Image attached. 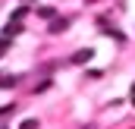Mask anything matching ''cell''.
<instances>
[{"mask_svg": "<svg viewBox=\"0 0 135 129\" xmlns=\"http://www.w3.org/2000/svg\"><path fill=\"white\" fill-rule=\"evenodd\" d=\"M22 3H28V0H22Z\"/></svg>", "mask_w": 135, "mask_h": 129, "instance_id": "obj_13", "label": "cell"}, {"mask_svg": "<svg viewBox=\"0 0 135 129\" xmlns=\"http://www.w3.org/2000/svg\"><path fill=\"white\" fill-rule=\"evenodd\" d=\"M50 85H54V82H50V79H41V82H38V85H35V95H41V91H47V88H50Z\"/></svg>", "mask_w": 135, "mask_h": 129, "instance_id": "obj_8", "label": "cell"}, {"mask_svg": "<svg viewBox=\"0 0 135 129\" xmlns=\"http://www.w3.org/2000/svg\"><path fill=\"white\" fill-rule=\"evenodd\" d=\"M9 113H16V104H6V107H0V117H9Z\"/></svg>", "mask_w": 135, "mask_h": 129, "instance_id": "obj_11", "label": "cell"}, {"mask_svg": "<svg viewBox=\"0 0 135 129\" xmlns=\"http://www.w3.org/2000/svg\"><path fill=\"white\" fill-rule=\"evenodd\" d=\"M19 129H38V120H22Z\"/></svg>", "mask_w": 135, "mask_h": 129, "instance_id": "obj_10", "label": "cell"}, {"mask_svg": "<svg viewBox=\"0 0 135 129\" xmlns=\"http://www.w3.org/2000/svg\"><path fill=\"white\" fill-rule=\"evenodd\" d=\"M0 129H3V126H0Z\"/></svg>", "mask_w": 135, "mask_h": 129, "instance_id": "obj_14", "label": "cell"}, {"mask_svg": "<svg viewBox=\"0 0 135 129\" xmlns=\"http://www.w3.org/2000/svg\"><path fill=\"white\" fill-rule=\"evenodd\" d=\"M129 101H132V104H135V85H132V95H129Z\"/></svg>", "mask_w": 135, "mask_h": 129, "instance_id": "obj_12", "label": "cell"}, {"mask_svg": "<svg viewBox=\"0 0 135 129\" xmlns=\"http://www.w3.org/2000/svg\"><path fill=\"white\" fill-rule=\"evenodd\" d=\"M9 47H13V38H3V35H0V57H3Z\"/></svg>", "mask_w": 135, "mask_h": 129, "instance_id": "obj_9", "label": "cell"}, {"mask_svg": "<svg viewBox=\"0 0 135 129\" xmlns=\"http://www.w3.org/2000/svg\"><path fill=\"white\" fill-rule=\"evenodd\" d=\"M28 13H32V10H28V6H25V3H22V6H16V10H13V13H9V22H22V19H25V16H28Z\"/></svg>", "mask_w": 135, "mask_h": 129, "instance_id": "obj_5", "label": "cell"}, {"mask_svg": "<svg viewBox=\"0 0 135 129\" xmlns=\"http://www.w3.org/2000/svg\"><path fill=\"white\" fill-rule=\"evenodd\" d=\"M35 13H38V19H47V22H54V19H57V10H54V6H38Z\"/></svg>", "mask_w": 135, "mask_h": 129, "instance_id": "obj_4", "label": "cell"}, {"mask_svg": "<svg viewBox=\"0 0 135 129\" xmlns=\"http://www.w3.org/2000/svg\"><path fill=\"white\" fill-rule=\"evenodd\" d=\"M19 32H22V22H9V25L3 29V38H16Z\"/></svg>", "mask_w": 135, "mask_h": 129, "instance_id": "obj_6", "label": "cell"}, {"mask_svg": "<svg viewBox=\"0 0 135 129\" xmlns=\"http://www.w3.org/2000/svg\"><path fill=\"white\" fill-rule=\"evenodd\" d=\"M19 85V76H6V72H0V91H13Z\"/></svg>", "mask_w": 135, "mask_h": 129, "instance_id": "obj_2", "label": "cell"}, {"mask_svg": "<svg viewBox=\"0 0 135 129\" xmlns=\"http://www.w3.org/2000/svg\"><path fill=\"white\" fill-rule=\"evenodd\" d=\"M104 32H107V38H113V41H119V44L126 41V35L119 32V29H110V25H104Z\"/></svg>", "mask_w": 135, "mask_h": 129, "instance_id": "obj_7", "label": "cell"}, {"mask_svg": "<svg viewBox=\"0 0 135 129\" xmlns=\"http://www.w3.org/2000/svg\"><path fill=\"white\" fill-rule=\"evenodd\" d=\"M66 25H69V19H63V16H57L54 22H47V32H50V35H57V32H66Z\"/></svg>", "mask_w": 135, "mask_h": 129, "instance_id": "obj_3", "label": "cell"}, {"mask_svg": "<svg viewBox=\"0 0 135 129\" xmlns=\"http://www.w3.org/2000/svg\"><path fill=\"white\" fill-rule=\"evenodd\" d=\"M94 60V50L91 47H79L72 57H69V63H75V66H82V63H91Z\"/></svg>", "mask_w": 135, "mask_h": 129, "instance_id": "obj_1", "label": "cell"}]
</instances>
